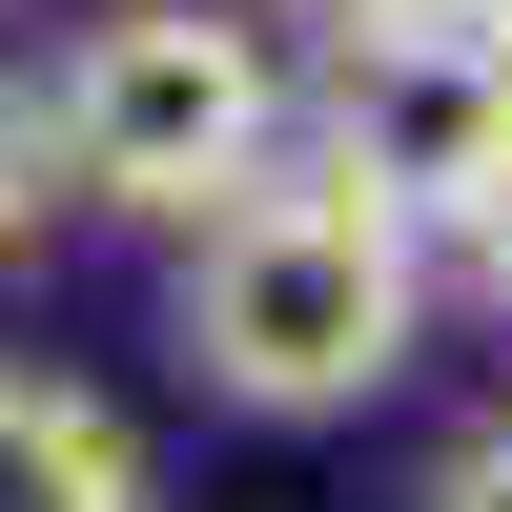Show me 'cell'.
Segmentation results:
<instances>
[{"label":"cell","mask_w":512,"mask_h":512,"mask_svg":"<svg viewBox=\"0 0 512 512\" xmlns=\"http://www.w3.org/2000/svg\"><path fill=\"white\" fill-rule=\"evenodd\" d=\"M410 308H431V226L369 205L328 144H267L185 226V369L226 410H369L410 369Z\"/></svg>","instance_id":"cell-1"},{"label":"cell","mask_w":512,"mask_h":512,"mask_svg":"<svg viewBox=\"0 0 512 512\" xmlns=\"http://www.w3.org/2000/svg\"><path fill=\"white\" fill-rule=\"evenodd\" d=\"M267 144H287V62L246 21H205V0H123L41 82V164L82 205H144V226H205Z\"/></svg>","instance_id":"cell-2"},{"label":"cell","mask_w":512,"mask_h":512,"mask_svg":"<svg viewBox=\"0 0 512 512\" xmlns=\"http://www.w3.org/2000/svg\"><path fill=\"white\" fill-rule=\"evenodd\" d=\"M328 164L410 226H472L492 164H512V41L472 0H369L328 21Z\"/></svg>","instance_id":"cell-3"},{"label":"cell","mask_w":512,"mask_h":512,"mask_svg":"<svg viewBox=\"0 0 512 512\" xmlns=\"http://www.w3.org/2000/svg\"><path fill=\"white\" fill-rule=\"evenodd\" d=\"M0 512H144V451H123L82 390L0 369Z\"/></svg>","instance_id":"cell-4"},{"label":"cell","mask_w":512,"mask_h":512,"mask_svg":"<svg viewBox=\"0 0 512 512\" xmlns=\"http://www.w3.org/2000/svg\"><path fill=\"white\" fill-rule=\"evenodd\" d=\"M41 205H62V164H41V103H0V267L41 246Z\"/></svg>","instance_id":"cell-5"},{"label":"cell","mask_w":512,"mask_h":512,"mask_svg":"<svg viewBox=\"0 0 512 512\" xmlns=\"http://www.w3.org/2000/svg\"><path fill=\"white\" fill-rule=\"evenodd\" d=\"M431 512H512V431H472V451H451V472H431Z\"/></svg>","instance_id":"cell-6"},{"label":"cell","mask_w":512,"mask_h":512,"mask_svg":"<svg viewBox=\"0 0 512 512\" xmlns=\"http://www.w3.org/2000/svg\"><path fill=\"white\" fill-rule=\"evenodd\" d=\"M451 246H472V287L512 308V164H492V205H472V226H451Z\"/></svg>","instance_id":"cell-7"},{"label":"cell","mask_w":512,"mask_h":512,"mask_svg":"<svg viewBox=\"0 0 512 512\" xmlns=\"http://www.w3.org/2000/svg\"><path fill=\"white\" fill-rule=\"evenodd\" d=\"M308 21H369V0H308Z\"/></svg>","instance_id":"cell-8"},{"label":"cell","mask_w":512,"mask_h":512,"mask_svg":"<svg viewBox=\"0 0 512 512\" xmlns=\"http://www.w3.org/2000/svg\"><path fill=\"white\" fill-rule=\"evenodd\" d=\"M472 21H492V41H512V0H472Z\"/></svg>","instance_id":"cell-9"}]
</instances>
